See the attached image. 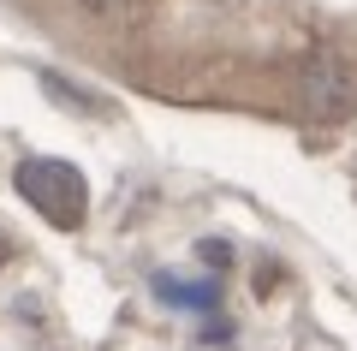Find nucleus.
I'll return each instance as SVG.
<instances>
[{"label":"nucleus","instance_id":"7ed1b4c3","mask_svg":"<svg viewBox=\"0 0 357 351\" xmlns=\"http://www.w3.org/2000/svg\"><path fill=\"white\" fill-rule=\"evenodd\" d=\"M149 292L161 304H173V310H197V315H208V310H220V286L215 280H185V274H155L149 280Z\"/></svg>","mask_w":357,"mask_h":351},{"label":"nucleus","instance_id":"39448f33","mask_svg":"<svg viewBox=\"0 0 357 351\" xmlns=\"http://www.w3.org/2000/svg\"><path fill=\"white\" fill-rule=\"evenodd\" d=\"M77 6H84V13H96V18H119L131 0H77Z\"/></svg>","mask_w":357,"mask_h":351},{"label":"nucleus","instance_id":"f03ea898","mask_svg":"<svg viewBox=\"0 0 357 351\" xmlns=\"http://www.w3.org/2000/svg\"><path fill=\"white\" fill-rule=\"evenodd\" d=\"M304 107H310V119H328V126H340L357 107V84H351V66H345L340 48H316L304 60Z\"/></svg>","mask_w":357,"mask_h":351},{"label":"nucleus","instance_id":"423d86ee","mask_svg":"<svg viewBox=\"0 0 357 351\" xmlns=\"http://www.w3.org/2000/svg\"><path fill=\"white\" fill-rule=\"evenodd\" d=\"M0 256H6V244H0Z\"/></svg>","mask_w":357,"mask_h":351},{"label":"nucleus","instance_id":"f257e3e1","mask_svg":"<svg viewBox=\"0 0 357 351\" xmlns=\"http://www.w3.org/2000/svg\"><path fill=\"white\" fill-rule=\"evenodd\" d=\"M13 185H18V197H24L30 209L42 214V221H54V226H77V221H84L89 191H84V173H77L72 161L30 155V161H18Z\"/></svg>","mask_w":357,"mask_h":351},{"label":"nucleus","instance_id":"20e7f679","mask_svg":"<svg viewBox=\"0 0 357 351\" xmlns=\"http://www.w3.org/2000/svg\"><path fill=\"white\" fill-rule=\"evenodd\" d=\"M197 256H203L208 268H227V262H232V244H227V239H203V244H197Z\"/></svg>","mask_w":357,"mask_h":351}]
</instances>
